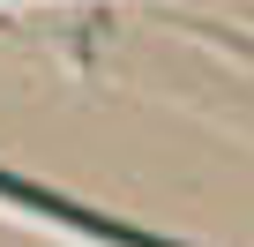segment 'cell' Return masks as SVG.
I'll list each match as a JSON object with an SVG mask.
<instances>
[{"instance_id": "cell-1", "label": "cell", "mask_w": 254, "mask_h": 247, "mask_svg": "<svg viewBox=\"0 0 254 247\" xmlns=\"http://www.w3.org/2000/svg\"><path fill=\"white\" fill-rule=\"evenodd\" d=\"M0 210L45 217V225H60V232H75V240H90V247H172V240H157V232H135V225H112V217H97V210H75V202H60V195L15 180V172H0Z\"/></svg>"}]
</instances>
